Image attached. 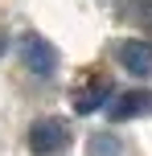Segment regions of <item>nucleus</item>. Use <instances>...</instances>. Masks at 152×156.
<instances>
[{
	"instance_id": "1",
	"label": "nucleus",
	"mask_w": 152,
	"mask_h": 156,
	"mask_svg": "<svg viewBox=\"0 0 152 156\" xmlns=\"http://www.w3.org/2000/svg\"><path fill=\"white\" fill-rule=\"evenodd\" d=\"M29 148H33V156H62L70 148V127H66V119H58V115L37 119V123L29 127Z\"/></svg>"
},
{
	"instance_id": "2",
	"label": "nucleus",
	"mask_w": 152,
	"mask_h": 156,
	"mask_svg": "<svg viewBox=\"0 0 152 156\" xmlns=\"http://www.w3.org/2000/svg\"><path fill=\"white\" fill-rule=\"evenodd\" d=\"M21 62L29 66L33 74H41V78H49L58 70V49L49 45L41 33H25L21 37Z\"/></svg>"
},
{
	"instance_id": "3",
	"label": "nucleus",
	"mask_w": 152,
	"mask_h": 156,
	"mask_svg": "<svg viewBox=\"0 0 152 156\" xmlns=\"http://www.w3.org/2000/svg\"><path fill=\"white\" fill-rule=\"evenodd\" d=\"M119 62L128 74L152 78V41H123L119 45Z\"/></svg>"
},
{
	"instance_id": "4",
	"label": "nucleus",
	"mask_w": 152,
	"mask_h": 156,
	"mask_svg": "<svg viewBox=\"0 0 152 156\" xmlns=\"http://www.w3.org/2000/svg\"><path fill=\"white\" fill-rule=\"evenodd\" d=\"M107 99H111V86L107 82H90V86H82V90L74 94V111H78V115H90V111H99Z\"/></svg>"
},
{
	"instance_id": "5",
	"label": "nucleus",
	"mask_w": 152,
	"mask_h": 156,
	"mask_svg": "<svg viewBox=\"0 0 152 156\" xmlns=\"http://www.w3.org/2000/svg\"><path fill=\"white\" fill-rule=\"evenodd\" d=\"M111 107H107V115L111 119H136L140 111H148V94L132 90V94H119V99H107Z\"/></svg>"
},
{
	"instance_id": "6",
	"label": "nucleus",
	"mask_w": 152,
	"mask_h": 156,
	"mask_svg": "<svg viewBox=\"0 0 152 156\" xmlns=\"http://www.w3.org/2000/svg\"><path fill=\"white\" fill-rule=\"evenodd\" d=\"M87 152H90V156H123V144L115 140L111 132H95V136L87 140Z\"/></svg>"
},
{
	"instance_id": "7",
	"label": "nucleus",
	"mask_w": 152,
	"mask_h": 156,
	"mask_svg": "<svg viewBox=\"0 0 152 156\" xmlns=\"http://www.w3.org/2000/svg\"><path fill=\"white\" fill-rule=\"evenodd\" d=\"M0 54H4V37H0Z\"/></svg>"
}]
</instances>
